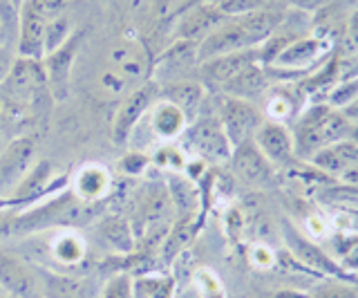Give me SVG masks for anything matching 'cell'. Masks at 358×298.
Instances as JSON below:
<instances>
[{"instance_id":"d6a6232c","label":"cell","mask_w":358,"mask_h":298,"mask_svg":"<svg viewBox=\"0 0 358 298\" xmlns=\"http://www.w3.org/2000/svg\"><path fill=\"white\" fill-rule=\"evenodd\" d=\"M215 5L224 16L235 18V16L257 12V9H264V7H273L278 3L275 0H215Z\"/></svg>"},{"instance_id":"7a4b0ae2","label":"cell","mask_w":358,"mask_h":298,"mask_svg":"<svg viewBox=\"0 0 358 298\" xmlns=\"http://www.w3.org/2000/svg\"><path fill=\"white\" fill-rule=\"evenodd\" d=\"M289 128L294 135L296 159L309 162L318 150L350 139L354 126L345 119L341 110H334L327 104H313L302 110Z\"/></svg>"},{"instance_id":"f6af8a7d","label":"cell","mask_w":358,"mask_h":298,"mask_svg":"<svg viewBox=\"0 0 358 298\" xmlns=\"http://www.w3.org/2000/svg\"><path fill=\"white\" fill-rule=\"evenodd\" d=\"M11 3H14V5H16V7L20 9V5H22V3H25V0H11Z\"/></svg>"},{"instance_id":"9c48e42d","label":"cell","mask_w":358,"mask_h":298,"mask_svg":"<svg viewBox=\"0 0 358 298\" xmlns=\"http://www.w3.org/2000/svg\"><path fill=\"white\" fill-rule=\"evenodd\" d=\"M0 292L7 298H41L36 269L3 249H0Z\"/></svg>"},{"instance_id":"5b68a950","label":"cell","mask_w":358,"mask_h":298,"mask_svg":"<svg viewBox=\"0 0 358 298\" xmlns=\"http://www.w3.org/2000/svg\"><path fill=\"white\" fill-rule=\"evenodd\" d=\"M329 52V41H324L318 34L311 36H298L278 54V57L266 65L268 74H302L307 70H313L324 54Z\"/></svg>"},{"instance_id":"f1b7e54d","label":"cell","mask_w":358,"mask_h":298,"mask_svg":"<svg viewBox=\"0 0 358 298\" xmlns=\"http://www.w3.org/2000/svg\"><path fill=\"white\" fill-rule=\"evenodd\" d=\"M358 97V76L356 79H343V81H336L327 94H324V101L329 108L334 110H345L347 106H350L354 99Z\"/></svg>"},{"instance_id":"8d00e7d4","label":"cell","mask_w":358,"mask_h":298,"mask_svg":"<svg viewBox=\"0 0 358 298\" xmlns=\"http://www.w3.org/2000/svg\"><path fill=\"white\" fill-rule=\"evenodd\" d=\"M148 298H173L175 283L171 278H152V281H141Z\"/></svg>"},{"instance_id":"484cf974","label":"cell","mask_w":358,"mask_h":298,"mask_svg":"<svg viewBox=\"0 0 358 298\" xmlns=\"http://www.w3.org/2000/svg\"><path fill=\"white\" fill-rule=\"evenodd\" d=\"M168 195H171L173 208L179 213L177 218L195 215L199 208V191L197 186L190 182V178H184L182 173H173L171 182H168Z\"/></svg>"},{"instance_id":"8fae6325","label":"cell","mask_w":358,"mask_h":298,"mask_svg":"<svg viewBox=\"0 0 358 298\" xmlns=\"http://www.w3.org/2000/svg\"><path fill=\"white\" fill-rule=\"evenodd\" d=\"M253 143L275 169L289 166V164H294V159H296L294 135H291L289 124L264 119L262 126L255 130Z\"/></svg>"},{"instance_id":"60d3db41","label":"cell","mask_w":358,"mask_h":298,"mask_svg":"<svg viewBox=\"0 0 358 298\" xmlns=\"http://www.w3.org/2000/svg\"><path fill=\"white\" fill-rule=\"evenodd\" d=\"M341 113L345 115V119L350 121L352 126H358V97L354 99V101L347 106L345 110H341Z\"/></svg>"},{"instance_id":"2e32d148","label":"cell","mask_w":358,"mask_h":298,"mask_svg":"<svg viewBox=\"0 0 358 298\" xmlns=\"http://www.w3.org/2000/svg\"><path fill=\"white\" fill-rule=\"evenodd\" d=\"M45 25H48V20L34 12L27 3L20 5V9H18L16 57L43 61V57H45Z\"/></svg>"},{"instance_id":"6da1fadb","label":"cell","mask_w":358,"mask_h":298,"mask_svg":"<svg viewBox=\"0 0 358 298\" xmlns=\"http://www.w3.org/2000/svg\"><path fill=\"white\" fill-rule=\"evenodd\" d=\"M54 101L41 61L16 57L7 76L0 81V110L3 119H34Z\"/></svg>"},{"instance_id":"1f68e13d","label":"cell","mask_w":358,"mask_h":298,"mask_svg":"<svg viewBox=\"0 0 358 298\" xmlns=\"http://www.w3.org/2000/svg\"><path fill=\"white\" fill-rule=\"evenodd\" d=\"M338 256L334 258V262L338 264L341 269H350L358 271V238L356 236H341L334 242Z\"/></svg>"},{"instance_id":"bcb514c9","label":"cell","mask_w":358,"mask_h":298,"mask_svg":"<svg viewBox=\"0 0 358 298\" xmlns=\"http://www.w3.org/2000/svg\"><path fill=\"white\" fill-rule=\"evenodd\" d=\"M0 119H3V110H0Z\"/></svg>"},{"instance_id":"c3c4849f","label":"cell","mask_w":358,"mask_h":298,"mask_svg":"<svg viewBox=\"0 0 358 298\" xmlns=\"http://www.w3.org/2000/svg\"><path fill=\"white\" fill-rule=\"evenodd\" d=\"M166 3H171V0H166Z\"/></svg>"},{"instance_id":"f907efd6","label":"cell","mask_w":358,"mask_h":298,"mask_svg":"<svg viewBox=\"0 0 358 298\" xmlns=\"http://www.w3.org/2000/svg\"><path fill=\"white\" fill-rule=\"evenodd\" d=\"M41 298H43V296H41Z\"/></svg>"},{"instance_id":"7bdbcfd3","label":"cell","mask_w":358,"mask_h":298,"mask_svg":"<svg viewBox=\"0 0 358 298\" xmlns=\"http://www.w3.org/2000/svg\"><path fill=\"white\" fill-rule=\"evenodd\" d=\"M7 143H9V139L5 137V132H3V128H0V152H3V150H5V146H7Z\"/></svg>"},{"instance_id":"ab89813d","label":"cell","mask_w":358,"mask_h":298,"mask_svg":"<svg viewBox=\"0 0 358 298\" xmlns=\"http://www.w3.org/2000/svg\"><path fill=\"white\" fill-rule=\"evenodd\" d=\"M251 262L255 264V267H271V264L275 262V256H273V251H268V247L264 245H255L251 249Z\"/></svg>"},{"instance_id":"836d02e7","label":"cell","mask_w":358,"mask_h":298,"mask_svg":"<svg viewBox=\"0 0 358 298\" xmlns=\"http://www.w3.org/2000/svg\"><path fill=\"white\" fill-rule=\"evenodd\" d=\"M101 298H137V285H134L126 274H119L106 285Z\"/></svg>"},{"instance_id":"9a60e30c","label":"cell","mask_w":358,"mask_h":298,"mask_svg":"<svg viewBox=\"0 0 358 298\" xmlns=\"http://www.w3.org/2000/svg\"><path fill=\"white\" fill-rule=\"evenodd\" d=\"M76 48H78V36H72L63 48L48 54V57L41 61L54 101L65 99L67 90H70V76H72V65L76 59Z\"/></svg>"},{"instance_id":"4316f807","label":"cell","mask_w":358,"mask_h":298,"mask_svg":"<svg viewBox=\"0 0 358 298\" xmlns=\"http://www.w3.org/2000/svg\"><path fill=\"white\" fill-rule=\"evenodd\" d=\"M72 36H74V27H72L70 16L61 14L56 18H50L48 25H45V57L52 54V52H56L59 48H63Z\"/></svg>"},{"instance_id":"3957f363","label":"cell","mask_w":358,"mask_h":298,"mask_svg":"<svg viewBox=\"0 0 358 298\" xmlns=\"http://www.w3.org/2000/svg\"><path fill=\"white\" fill-rule=\"evenodd\" d=\"M182 143L186 152L195 155L197 159L206 164H227L231 159V143L222 130V124L213 110L210 115H197L190 124L186 126Z\"/></svg>"},{"instance_id":"e0dca14e","label":"cell","mask_w":358,"mask_h":298,"mask_svg":"<svg viewBox=\"0 0 358 298\" xmlns=\"http://www.w3.org/2000/svg\"><path fill=\"white\" fill-rule=\"evenodd\" d=\"M159 99L173 104L177 110H182L190 124L201 113V108H204L206 87L199 79H179L159 85Z\"/></svg>"},{"instance_id":"8992f818","label":"cell","mask_w":358,"mask_h":298,"mask_svg":"<svg viewBox=\"0 0 358 298\" xmlns=\"http://www.w3.org/2000/svg\"><path fill=\"white\" fill-rule=\"evenodd\" d=\"M159 101V85L155 81H148L139 87L130 90L126 97L119 101V108L112 119V139L115 143H128L134 126L143 119V115Z\"/></svg>"},{"instance_id":"ee69618b","label":"cell","mask_w":358,"mask_h":298,"mask_svg":"<svg viewBox=\"0 0 358 298\" xmlns=\"http://www.w3.org/2000/svg\"><path fill=\"white\" fill-rule=\"evenodd\" d=\"M350 139H354V141L358 143V126H354V128H352V135H350Z\"/></svg>"},{"instance_id":"d590c367","label":"cell","mask_w":358,"mask_h":298,"mask_svg":"<svg viewBox=\"0 0 358 298\" xmlns=\"http://www.w3.org/2000/svg\"><path fill=\"white\" fill-rule=\"evenodd\" d=\"M25 3L38 16H43L45 20H50V18H56V16L65 14V9H67V5H70V0H25Z\"/></svg>"},{"instance_id":"d4e9b609","label":"cell","mask_w":358,"mask_h":298,"mask_svg":"<svg viewBox=\"0 0 358 298\" xmlns=\"http://www.w3.org/2000/svg\"><path fill=\"white\" fill-rule=\"evenodd\" d=\"M195 234H197V220H195V215L177 218L175 222L171 225V229H168L166 238L162 240L164 260L166 262L175 260L186 247H190V242H193Z\"/></svg>"},{"instance_id":"30bf717a","label":"cell","mask_w":358,"mask_h":298,"mask_svg":"<svg viewBox=\"0 0 358 298\" xmlns=\"http://www.w3.org/2000/svg\"><path fill=\"white\" fill-rule=\"evenodd\" d=\"M251 63H260V50H240L231 54H222V57L201 61L197 68V79L204 83V87H217L222 90L233 76H238L244 68H249Z\"/></svg>"},{"instance_id":"cb8c5ba5","label":"cell","mask_w":358,"mask_h":298,"mask_svg":"<svg viewBox=\"0 0 358 298\" xmlns=\"http://www.w3.org/2000/svg\"><path fill=\"white\" fill-rule=\"evenodd\" d=\"M50 251H52V258L59 264L76 267V264L85 262L87 245H85V238L81 234H76V231H72V229H65L54 238Z\"/></svg>"},{"instance_id":"681fc988","label":"cell","mask_w":358,"mask_h":298,"mask_svg":"<svg viewBox=\"0 0 358 298\" xmlns=\"http://www.w3.org/2000/svg\"><path fill=\"white\" fill-rule=\"evenodd\" d=\"M0 296H3V292H0Z\"/></svg>"},{"instance_id":"7402d4cb","label":"cell","mask_w":358,"mask_h":298,"mask_svg":"<svg viewBox=\"0 0 358 298\" xmlns=\"http://www.w3.org/2000/svg\"><path fill=\"white\" fill-rule=\"evenodd\" d=\"M150 110H152V130L157 137L171 141V139H177L184 135L188 119L184 117L182 110H177L168 101H162V99Z\"/></svg>"},{"instance_id":"4fadbf2b","label":"cell","mask_w":358,"mask_h":298,"mask_svg":"<svg viewBox=\"0 0 358 298\" xmlns=\"http://www.w3.org/2000/svg\"><path fill=\"white\" fill-rule=\"evenodd\" d=\"M197 68H199V52L195 43L175 38L173 45L155 61V68H152L155 83L164 85V83L179 81V79H190V70H197Z\"/></svg>"},{"instance_id":"ac0fdd59","label":"cell","mask_w":358,"mask_h":298,"mask_svg":"<svg viewBox=\"0 0 358 298\" xmlns=\"http://www.w3.org/2000/svg\"><path fill=\"white\" fill-rule=\"evenodd\" d=\"M273 87V76L268 74L266 65L262 63H251L249 68H244L238 76L222 87L220 94H229L235 99H244V101H257Z\"/></svg>"},{"instance_id":"f35d334b","label":"cell","mask_w":358,"mask_h":298,"mask_svg":"<svg viewBox=\"0 0 358 298\" xmlns=\"http://www.w3.org/2000/svg\"><path fill=\"white\" fill-rule=\"evenodd\" d=\"M150 164V159L145 157V155H141V152H132V155H126L123 157V171H126L128 175H141L143 173V169L148 166Z\"/></svg>"},{"instance_id":"603a6c76","label":"cell","mask_w":358,"mask_h":298,"mask_svg":"<svg viewBox=\"0 0 358 298\" xmlns=\"http://www.w3.org/2000/svg\"><path fill=\"white\" fill-rule=\"evenodd\" d=\"M41 283V296L43 298H81L83 296V283L65 276L59 271L45 269V267H34Z\"/></svg>"},{"instance_id":"277c9868","label":"cell","mask_w":358,"mask_h":298,"mask_svg":"<svg viewBox=\"0 0 358 298\" xmlns=\"http://www.w3.org/2000/svg\"><path fill=\"white\" fill-rule=\"evenodd\" d=\"M215 115L220 119L222 130H224V135H227L231 148L251 141L255 130L260 128L262 121L266 119L262 110L253 101H244V99H235L229 94L217 97Z\"/></svg>"},{"instance_id":"52a82bcc","label":"cell","mask_w":358,"mask_h":298,"mask_svg":"<svg viewBox=\"0 0 358 298\" xmlns=\"http://www.w3.org/2000/svg\"><path fill=\"white\" fill-rule=\"evenodd\" d=\"M108 61H110V70L117 76H121L123 83H126L130 90L150 81V72H152L150 57L139 43L121 38L119 43H115V45L110 48Z\"/></svg>"},{"instance_id":"44dd1931","label":"cell","mask_w":358,"mask_h":298,"mask_svg":"<svg viewBox=\"0 0 358 298\" xmlns=\"http://www.w3.org/2000/svg\"><path fill=\"white\" fill-rule=\"evenodd\" d=\"M50 178H52V164L50 162H36L27 171L25 178L11 189L9 200L5 204H20V202L36 200L38 195L45 193V186H48Z\"/></svg>"},{"instance_id":"83f0119b","label":"cell","mask_w":358,"mask_h":298,"mask_svg":"<svg viewBox=\"0 0 358 298\" xmlns=\"http://www.w3.org/2000/svg\"><path fill=\"white\" fill-rule=\"evenodd\" d=\"M103 238L110 242V247H115L119 251H128L134 245V234L132 225L123 218H110L103 222Z\"/></svg>"},{"instance_id":"74e56055","label":"cell","mask_w":358,"mask_h":298,"mask_svg":"<svg viewBox=\"0 0 358 298\" xmlns=\"http://www.w3.org/2000/svg\"><path fill=\"white\" fill-rule=\"evenodd\" d=\"M275 3L296 9L300 14H316L322 7H327L331 0H275Z\"/></svg>"},{"instance_id":"5bb4252c","label":"cell","mask_w":358,"mask_h":298,"mask_svg":"<svg viewBox=\"0 0 358 298\" xmlns=\"http://www.w3.org/2000/svg\"><path fill=\"white\" fill-rule=\"evenodd\" d=\"M177 27H175V36L179 41H190L199 45L206 36H210L224 20L229 16H224L215 3H204V5H195L186 9V12L177 14Z\"/></svg>"},{"instance_id":"e575fe53","label":"cell","mask_w":358,"mask_h":298,"mask_svg":"<svg viewBox=\"0 0 358 298\" xmlns=\"http://www.w3.org/2000/svg\"><path fill=\"white\" fill-rule=\"evenodd\" d=\"M341 57H358V12H354L347 20L341 38Z\"/></svg>"},{"instance_id":"d6986e66","label":"cell","mask_w":358,"mask_h":298,"mask_svg":"<svg viewBox=\"0 0 358 298\" xmlns=\"http://www.w3.org/2000/svg\"><path fill=\"white\" fill-rule=\"evenodd\" d=\"M112 191V175L103 164H83L72 178V193L85 204H94Z\"/></svg>"},{"instance_id":"ba28073f","label":"cell","mask_w":358,"mask_h":298,"mask_svg":"<svg viewBox=\"0 0 358 298\" xmlns=\"http://www.w3.org/2000/svg\"><path fill=\"white\" fill-rule=\"evenodd\" d=\"M229 164L235 180L249 189H268L275 182V166L257 150L253 139L235 146Z\"/></svg>"},{"instance_id":"4dcf8cb0","label":"cell","mask_w":358,"mask_h":298,"mask_svg":"<svg viewBox=\"0 0 358 298\" xmlns=\"http://www.w3.org/2000/svg\"><path fill=\"white\" fill-rule=\"evenodd\" d=\"M193 290L201 298H224V285L215 274L206 267L193 271Z\"/></svg>"},{"instance_id":"ffe728a7","label":"cell","mask_w":358,"mask_h":298,"mask_svg":"<svg viewBox=\"0 0 358 298\" xmlns=\"http://www.w3.org/2000/svg\"><path fill=\"white\" fill-rule=\"evenodd\" d=\"M309 164L320 173L338 175L341 178L347 169L358 166V143L354 139H343L338 143H331V146L318 150L309 159Z\"/></svg>"},{"instance_id":"7c38bea8","label":"cell","mask_w":358,"mask_h":298,"mask_svg":"<svg viewBox=\"0 0 358 298\" xmlns=\"http://www.w3.org/2000/svg\"><path fill=\"white\" fill-rule=\"evenodd\" d=\"M36 157V139L25 135L11 139L0 152V193H11V189L25 178Z\"/></svg>"},{"instance_id":"7dc6e473","label":"cell","mask_w":358,"mask_h":298,"mask_svg":"<svg viewBox=\"0 0 358 298\" xmlns=\"http://www.w3.org/2000/svg\"><path fill=\"white\" fill-rule=\"evenodd\" d=\"M354 285H356V292H358V283H354Z\"/></svg>"},{"instance_id":"f546056e","label":"cell","mask_w":358,"mask_h":298,"mask_svg":"<svg viewBox=\"0 0 358 298\" xmlns=\"http://www.w3.org/2000/svg\"><path fill=\"white\" fill-rule=\"evenodd\" d=\"M307 298H358L356 285L329 276L327 281H322L307 294Z\"/></svg>"},{"instance_id":"b9f144b4","label":"cell","mask_w":358,"mask_h":298,"mask_svg":"<svg viewBox=\"0 0 358 298\" xmlns=\"http://www.w3.org/2000/svg\"><path fill=\"white\" fill-rule=\"evenodd\" d=\"M179 298H201V296L193 290V287H188L186 292H182V296H179Z\"/></svg>"}]
</instances>
